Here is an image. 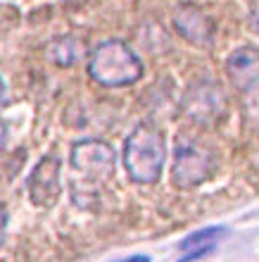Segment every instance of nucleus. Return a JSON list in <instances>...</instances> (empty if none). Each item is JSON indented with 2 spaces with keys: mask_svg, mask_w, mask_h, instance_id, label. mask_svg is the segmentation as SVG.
<instances>
[{
  "mask_svg": "<svg viewBox=\"0 0 259 262\" xmlns=\"http://www.w3.org/2000/svg\"><path fill=\"white\" fill-rule=\"evenodd\" d=\"M116 169L114 148L103 138L76 141L69 150V191L76 207H90V200L112 179Z\"/></svg>",
  "mask_w": 259,
  "mask_h": 262,
  "instance_id": "f257e3e1",
  "label": "nucleus"
},
{
  "mask_svg": "<svg viewBox=\"0 0 259 262\" xmlns=\"http://www.w3.org/2000/svg\"><path fill=\"white\" fill-rule=\"evenodd\" d=\"M88 76L103 89H126L143 79V62L129 43L119 38L98 43L88 55Z\"/></svg>",
  "mask_w": 259,
  "mask_h": 262,
  "instance_id": "f03ea898",
  "label": "nucleus"
},
{
  "mask_svg": "<svg viewBox=\"0 0 259 262\" xmlns=\"http://www.w3.org/2000/svg\"><path fill=\"white\" fill-rule=\"evenodd\" d=\"M122 160L124 169L133 184H140V186L155 184L167 160V143H164L162 131L152 124H138L126 136Z\"/></svg>",
  "mask_w": 259,
  "mask_h": 262,
  "instance_id": "7ed1b4c3",
  "label": "nucleus"
},
{
  "mask_svg": "<svg viewBox=\"0 0 259 262\" xmlns=\"http://www.w3.org/2000/svg\"><path fill=\"white\" fill-rule=\"evenodd\" d=\"M217 169V155L209 145L205 143H181L174 155V167H171V181L174 186L183 188H198L205 184Z\"/></svg>",
  "mask_w": 259,
  "mask_h": 262,
  "instance_id": "20e7f679",
  "label": "nucleus"
},
{
  "mask_svg": "<svg viewBox=\"0 0 259 262\" xmlns=\"http://www.w3.org/2000/svg\"><path fill=\"white\" fill-rule=\"evenodd\" d=\"M27 193L36 207H53L62 195V160L45 155L27 177Z\"/></svg>",
  "mask_w": 259,
  "mask_h": 262,
  "instance_id": "39448f33",
  "label": "nucleus"
},
{
  "mask_svg": "<svg viewBox=\"0 0 259 262\" xmlns=\"http://www.w3.org/2000/svg\"><path fill=\"white\" fill-rule=\"evenodd\" d=\"M174 29L183 36L188 43L200 46V48H209L217 34V24L202 7L193 5V3H183L176 7V12L171 17Z\"/></svg>",
  "mask_w": 259,
  "mask_h": 262,
  "instance_id": "423d86ee",
  "label": "nucleus"
},
{
  "mask_svg": "<svg viewBox=\"0 0 259 262\" xmlns=\"http://www.w3.org/2000/svg\"><path fill=\"white\" fill-rule=\"evenodd\" d=\"M226 107V98L224 91L219 89L217 83L202 81L191 86V91L183 96V110L185 115L195 122H211V119H219L224 115Z\"/></svg>",
  "mask_w": 259,
  "mask_h": 262,
  "instance_id": "0eeeda50",
  "label": "nucleus"
},
{
  "mask_svg": "<svg viewBox=\"0 0 259 262\" xmlns=\"http://www.w3.org/2000/svg\"><path fill=\"white\" fill-rule=\"evenodd\" d=\"M226 74L231 83L243 93H252L259 89V48L243 46L233 50L226 60Z\"/></svg>",
  "mask_w": 259,
  "mask_h": 262,
  "instance_id": "6e6552de",
  "label": "nucleus"
},
{
  "mask_svg": "<svg viewBox=\"0 0 259 262\" xmlns=\"http://www.w3.org/2000/svg\"><path fill=\"white\" fill-rule=\"evenodd\" d=\"M226 234H228L226 227H205V229H200V231H195V234L185 236L183 241H181V246H178L185 255L178 262H193V260H198V257L209 255L211 250H214V246H217Z\"/></svg>",
  "mask_w": 259,
  "mask_h": 262,
  "instance_id": "1a4fd4ad",
  "label": "nucleus"
},
{
  "mask_svg": "<svg viewBox=\"0 0 259 262\" xmlns=\"http://www.w3.org/2000/svg\"><path fill=\"white\" fill-rule=\"evenodd\" d=\"M48 55L55 64H60V67H72L81 60V46L76 38H69V36H60V38H55L50 43L48 48Z\"/></svg>",
  "mask_w": 259,
  "mask_h": 262,
  "instance_id": "9d476101",
  "label": "nucleus"
},
{
  "mask_svg": "<svg viewBox=\"0 0 259 262\" xmlns=\"http://www.w3.org/2000/svg\"><path fill=\"white\" fill-rule=\"evenodd\" d=\"M7 224H10V212H7V207L0 203V248H3V243L7 238Z\"/></svg>",
  "mask_w": 259,
  "mask_h": 262,
  "instance_id": "9b49d317",
  "label": "nucleus"
},
{
  "mask_svg": "<svg viewBox=\"0 0 259 262\" xmlns=\"http://www.w3.org/2000/svg\"><path fill=\"white\" fill-rule=\"evenodd\" d=\"M250 29L259 36V3L252 7V12H250Z\"/></svg>",
  "mask_w": 259,
  "mask_h": 262,
  "instance_id": "f8f14e48",
  "label": "nucleus"
},
{
  "mask_svg": "<svg viewBox=\"0 0 259 262\" xmlns=\"http://www.w3.org/2000/svg\"><path fill=\"white\" fill-rule=\"evenodd\" d=\"M7 136H10V129H7V124L0 119V152L5 150V145H7Z\"/></svg>",
  "mask_w": 259,
  "mask_h": 262,
  "instance_id": "ddd939ff",
  "label": "nucleus"
},
{
  "mask_svg": "<svg viewBox=\"0 0 259 262\" xmlns=\"http://www.w3.org/2000/svg\"><path fill=\"white\" fill-rule=\"evenodd\" d=\"M112 262H150V257L148 255H129V257H124V260H112Z\"/></svg>",
  "mask_w": 259,
  "mask_h": 262,
  "instance_id": "4468645a",
  "label": "nucleus"
},
{
  "mask_svg": "<svg viewBox=\"0 0 259 262\" xmlns=\"http://www.w3.org/2000/svg\"><path fill=\"white\" fill-rule=\"evenodd\" d=\"M5 98H7V86H5V81H3V76H0V107L5 105Z\"/></svg>",
  "mask_w": 259,
  "mask_h": 262,
  "instance_id": "2eb2a0df",
  "label": "nucleus"
}]
</instances>
